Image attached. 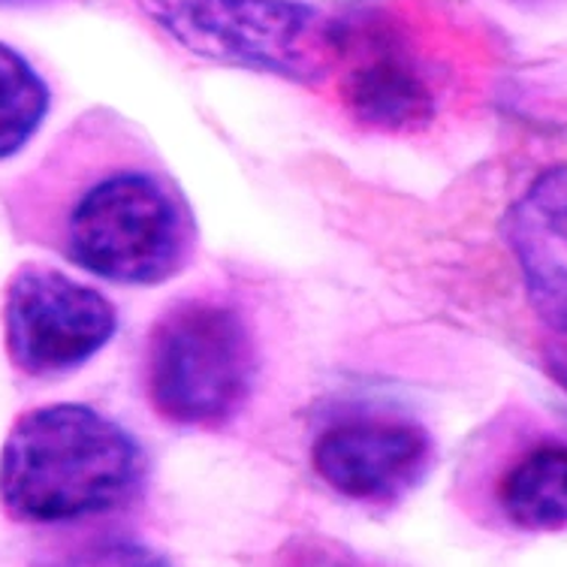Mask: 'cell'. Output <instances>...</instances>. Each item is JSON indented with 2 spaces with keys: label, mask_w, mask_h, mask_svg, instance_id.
<instances>
[{
  "label": "cell",
  "mask_w": 567,
  "mask_h": 567,
  "mask_svg": "<svg viewBox=\"0 0 567 567\" xmlns=\"http://www.w3.org/2000/svg\"><path fill=\"white\" fill-rule=\"evenodd\" d=\"M28 241L112 284H164L197 248V220L152 145L110 112L76 121L7 197Z\"/></svg>",
  "instance_id": "cell-1"
},
{
  "label": "cell",
  "mask_w": 567,
  "mask_h": 567,
  "mask_svg": "<svg viewBox=\"0 0 567 567\" xmlns=\"http://www.w3.org/2000/svg\"><path fill=\"white\" fill-rule=\"evenodd\" d=\"M145 481L136 437L97 408L58 402L16 416L0 450V504L33 525L76 523L131 504Z\"/></svg>",
  "instance_id": "cell-2"
},
{
  "label": "cell",
  "mask_w": 567,
  "mask_h": 567,
  "mask_svg": "<svg viewBox=\"0 0 567 567\" xmlns=\"http://www.w3.org/2000/svg\"><path fill=\"white\" fill-rule=\"evenodd\" d=\"M257 348L245 317L218 299H182L145 348V393L166 423L220 429L248 404Z\"/></svg>",
  "instance_id": "cell-3"
},
{
  "label": "cell",
  "mask_w": 567,
  "mask_h": 567,
  "mask_svg": "<svg viewBox=\"0 0 567 567\" xmlns=\"http://www.w3.org/2000/svg\"><path fill=\"white\" fill-rule=\"evenodd\" d=\"M133 7L199 61L299 85L329 76L332 16L302 0H133Z\"/></svg>",
  "instance_id": "cell-4"
},
{
  "label": "cell",
  "mask_w": 567,
  "mask_h": 567,
  "mask_svg": "<svg viewBox=\"0 0 567 567\" xmlns=\"http://www.w3.org/2000/svg\"><path fill=\"white\" fill-rule=\"evenodd\" d=\"M327 79H336L344 112L369 131L414 133L437 115L435 70L423 43L383 0L332 16Z\"/></svg>",
  "instance_id": "cell-5"
},
{
  "label": "cell",
  "mask_w": 567,
  "mask_h": 567,
  "mask_svg": "<svg viewBox=\"0 0 567 567\" xmlns=\"http://www.w3.org/2000/svg\"><path fill=\"white\" fill-rule=\"evenodd\" d=\"M118 329L106 296L45 262H24L3 293V344L24 378H58L85 365Z\"/></svg>",
  "instance_id": "cell-6"
},
{
  "label": "cell",
  "mask_w": 567,
  "mask_h": 567,
  "mask_svg": "<svg viewBox=\"0 0 567 567\" xmlns=\"http://www.w3.org/2000/svg\"><path fill=\"white\" fill-rule=\"evenodd\" d=\"M435 444L423 425L395 414H350L311 444V462L329 489L362 504H393L432 468Z\"/></svg>",
  "instance_id": "cell-7"
},
{
  "label": "cell",
  "mask_w": 567,
  "mask_h": 567,
  "mask_svg": "<svg viewBox=\"0 0 567 567\" xmlns=\"http://www.w3.org/2000/svg\"><path fill=\"white\" fill-rule=\"evenodd\" d=\"M502 233L528 306L549 332H567V161L544 169L513 199Z\"/></svg>",
  "instance_id": "cell-8"
},
{
  "label": "cell",
  "mask_w": 567,
  "mask_h": 567,
  "mask_svg": "<svg viewBox=\"0 0 567 567\" xmlns=\"http://www.w3.org/2000/svg\"><path fill=\"white\" fill-rule=\"evenodd\" d=\"M495 507L519 532L567 528L565 441H540L513 458L495 483Z\"/></svg>",
  "instance_id": "cell-9"
},
{
  "label": "cell",
  "mask_w": 567,
  "mask_h": 567,
  "mask_svg": "<svg viewBox=\"0 0 567 567\" xmlns=\"http://www.w3.org/2000/svg\"><path fill=\"white\" fill-rule=\"evenodd\" d=\"M49 85L12 45L0 43V161L16 157L49 115Z\"/></svg>",
  "instance_id": "cell-10"
},
{
  "label": "cell",
  "mask_w": 567,
  "mask_h": 567,
  "mask_svg": "<svg viewBox=\"0 0 567 567\" xmlns=\"http://www.w3.org/2000/svg\"><path fill=\"white\" fill-rule=\"evenodd\" d=\"M49 567H173L164 553L142 540H127V537H103L91 540L79 549H70L61 558H55Z\"/></svg>",
  "instance_id": "cell-11"
},
{
  "label": "cell",
  "mask_w": 567,
  "mask_h": 567,
  "mask_svg": "<svg viewBox=\"0 0 567 567\" xmlns=\"http://www.w3.org/2000/svg\"><path fill=\"white\" fill-rule=\"evenodd\" d=\"M556 339L544 344V369L567 393V332H553Z\"/></svg>",
  "instance_id": "cell-12"
},
{
  "label": "cell",
  "mask_w": 567,
  "mask_h": 567,
  "mask_svg": "<svg viewBox=\"0 0 567 567\" xmlns=\"http://www.w3.org/2000/svg\"><path fill=\"white\" fill-rule=\"evenodd\" d=\"M296 567H348L341 565V561H329V558H311V561H302V565Z\"/></svg>",
  "instance_id": "cell-13"
},
{
  "label": "cell",
  "mask_w": 567,
  "mask_h": 567,
  "mask_svg": "<svg viewBox=\"0 0 567 567\" xmlns=\"http://www.w3.org/2000/svg\"><path fill=\"white\" fill-rule=\"evenodd\" d=\"M511 3H523V7H546V3H561V0H511Z\"/></svg>",
  "instance_id": "cell-14"
},
{
  "label": "cell",
  "mask_w": 567,
  "mask_h": 567,
  "mask_svg": "<svg viewBox=\"0 0 567 567\" xmlns=\"http://www.w3.org/2000/svg\"><path fill=\"white\" fill-rule=\"evenodd\" d=\"M0 3L7 7V3H37V0H0Z\"/></svg>",
  "instance_id": "cell-15"
}]
</instances>
